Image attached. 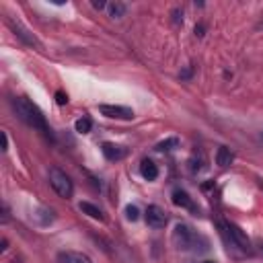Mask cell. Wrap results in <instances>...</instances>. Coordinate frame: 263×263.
Returning <instances> with one entry per match:
<instances>
[{
    "label": "cell",
    "instance_id": "obj_25",
    "mask_svg": "<svg viewBox=\"0 0 263 263\" xmlns=\"http://www.w3.org/2000/svg\"><path fill=\"white\" fill-rule=\"evenodd\" d=\"M206 263H212V261H206Z\"/></svg>",
    "mask_w": 263,
    "mask_h": 263
},
{
    "label": "cell",
    "instance_id": "obj_5",
    "mask_svg": "<svg viewBox=\"0 0 263 263\" xmlns=\"http://www.w3.org/2000/svg\"><path fill=\"white\" fill-rule=\"evenodd\" d=\"M144 218H146V224H148L150 228H165L167 222H169L165 210L159 208V206H148L146 212H144Z\"/></svg>",
    "mask_w": 263,
    "mask_h": 263
},
{
    "label": "cell",
    "instance_id": "obj_20",
    "mask_svg": "<svg viewBox=\"0 0 263 263\" xmlns=\"http://www.w3.org/2000/svg\"><path fill=\"white\" fill-rule=\"evenodd\" d=\"M93 9L95 11H103V9H107V5H105L103 0H93Z\"/></svg>",
    "mask_w": 263,
    "mask_h": 263
},
{
    "label": "cell",
    "instance_id": "obj_14",
    "mask_svg": "<svg viewBox=\"0 0 263 263\" xmlns=\"http://www.w3.org/2000/svg\"><path fill=\"white\" fill-rule=\"evenodd\" d=\"M107 11H109V17H113V19H122V17L126 15L128 7H126L124 3H120V0H115V3H109V5H107Z\"/></svg>",
    "mask_w": 263,
    "mask_h": 263
},
{
    "label": "cell",
    "instance_id": "obj_16",
    "mask_svg": "<svg viewBox=\"0 0 263 263\" xmlns=\"http://www.w3.org/2000/svg\"><path fill=\"white\" fill-rule=\"evenodd\" d=\"M177 146H179V140H177V138H169V140H165V142L156 144V150H159V152H169V150H173V148H177Z\"/></svg>",
    "mask_w": 263,
    "mask_h": 263
},
{
    "label": "cell",
    "instance_id": "obj_23",
    "mask_svg": "<svg viewBox=\"0 0 263 263\" xmlns=\"http://www.w3.org/2000/svg\"><path fill=\"white\" fill-rule=\"evenodd\" d=\"M189 76H191V68H189V70H185V72L181 74V78H189Z\"/></svg>",
    "mask_w": 263,
    "mask_h": 263
},
{
    "label": "cell",
    "instance_id": "obj_21",
    "mask_svg": "<svg viewBox=\"0 0 263 263\" xmlns=\"http://www.w3.org/2000/svg\"><path fill=\"white\" fill-rule=\"evenodd\" d=\"M3 150L5 152L9 150V136H7V132H3Z\"/></svg>",
    "mask_w": 263,
    "mask_h": 263
},
{
    "label": "cell",
    "instance_id": "obj_19",
    "mask_svg": "<svg viewBox=\"0 0 263 263\" xmlns=\"http://www.w3.org/2000/svg\"><path fill=\"white\" fill-rule=\"evenodd\" d=\"M56 99H58V105H66V103H68V97H66L62 91L56 93Z\"/></svg>",
    "mask_w": 263,
    "mask_h": 263
},
{
    "label": "cell",
    "instance_id": "obj_13",
    "mask_svg": "<svg viewBox=\"0 0 263 263\" xmlns=\"http://www.w3.org/2000/svg\"><path fill=\"white\" fill-rule=\"evenodd\" d=\"M78 208H80L82 214H86V216H91V218H95V220H105V216H103V212H101V208H97V206L91 203V201H80Z\"/></svg>",
    "mask_w": 263,
    "mask_h": 263
},
{
    "label": "cell",
    "instance_id": "obj_7",
    "mask_svg": "<svg viewBox=\"0 0 263 263\" xmlns=\"http://www.w3.org/2000/svg\"><path fill=\"white\" fill-rule=\"evenodd\" d=\"M7 23H9V27L13 29V33L23 41V43H27V45H31V47H41V43H39V39L29 31V29H25L19 21H15V19H7Z\"/></svg>",
    "mask_w": 263,
    "mask_h": 263
},
{
    "label": "cell",
    "instance_id": "obj_10",
    "mask_svg": "<svg viewBox=\"0 0 263 263\" xmlns=\"http://www.w3.org/2000/svg\"><path fill=\"white\" fill-rule=\"evenodd\" d=\"M173 203L179 206V208H185V210H195L193 199H191L189 193L183 191V189H175V191H173Z\"/></svg>",
    "mask_w": 263,
    "mask_h": 263
},
{
    "label": "cell",
    "instance_id": "obj_12",
    "mask_svg": "<svg viewBox=\"0 0 263 263\" xmlns=\"http://www.w3.org/2000/svg\"><path fill=\"white\" fill-rule=\"evenodd\" d=\"M140 175H142L144 179H148V181H154L156 177H159V167H156L150 159H144V161L140 163Z\"/></svg>",
    "mask_w": 263,
    "mask_h": 263
},
{
    "label": "cell",
    "instance_id": "obj_17",
    "mask_svg": "<svg viewBox=\"0 0 263 263\" xmlns=\"http://www.w3.org/2000/svg\"><path fill=\"white\" fill-rule=\"evenodd\" d=\"M189 169H191V173H199L203 169V156L201 154H199L197 161H195V156H191V159H189Z\"/></svg>",
    "mask_w": 263,
    "mask_h": 263
},
{
    "label": "cell",
    "instance_id": "obj_6",
    "mask_svg": "<svg viewBox=\"0 0 263 263\" xmlns=\"http://www.w3.org/2000/svg\"><path fill=\"white\" fill-rule=\"evenodd\" d=\"M99 111L109 120H134V111L124 105H99Z\"/></svg>",
    "mask_w": 263,
    "mask_h": 263
},
{
    "label": "cell",
    "instance_id": "obj_1",
    "mask_svg": "<svg viewBox=\"0 0 263 263\" xmlns=\"http://www.w3.org/2000/svg\"><path fill=\"white\" fill-rule=\"evenodd\" d=\"M13 109H15L17 118H19L23 124H27L29 128H33V130H37V132H41V134H45V136H51L43 111L37 107L33 101H29L27 97H15V99H13Z\"/></svg>",
    "mask_w": 263,
    "mask_h": 263
},
{
    "label": "cell",
    "instance_id": "obj_9",
    "mask_svg": "<svg viewBox=\"0 0 263 263\" xmlns=\"http://www.w3.org/2000/svg\"><path fill=\"white\" fill-rule=\"evenodd\" d=\"M56 259L58 263H93V259L80 251H60Z\"/></svg>",
    "mask_w": 263,
    "mask_h": 263
},
{
    "label": "cell",
    "instance_id": "obj_2",
    "mask_svg": "<svg viewBox=\"0 0 263 263\" xmlns=\"http://www.w3.org/2000/svg\"><path fill=\"white\" fill-rule=\"evenodd\" d=\"M171 241L175 245V249L179 251H191V253H206L210 249V243L203 235L195 232L189 224H177L173 235H171Z\"/></svg>",
    "mask_w": 263,
    "mask_h": 263
},
{
    "label": "cell",
    "instance_id": "obj_8",
    "mask_svg": "<svg viewBox=\"0 0 263 263\" xmlns=\"http://www.w3.org/2000/svg\"><path fill=\"white\" fill-rule=\"evenodd\" d=\"M101 152H103V156L107 161H122V159H126V154H128V150L124 146H118V144H111V142H105L101 146Z\"/></svg>",
    "mask_w": 263,
    "mask_h": 263
},
{
    "label": "cell",
    "instance_id": "obj_18",
    "mask_svg": "<svg viewBox=\"0 0 263 263\" xmlns=\"http://www.w3.org/2000/svg\"><path fill=\"white\" fill-rule=\"evenodd\" d=\"M126 218L132 220V222L138 220V218H140V210H138L136 206H128V208H126Z\"/></svg>",
    "mask_w": 263,
    "mask_h": 263
},
{
    "label": "cell",
    "instance_id": "obj_3",
    "mask_svg": "<svg viewBox=\"0 0 263 263\" xmlns=\"http://www.w3.org/2000/svg\"><path fill=\"white\" fill-rule=\"evenodd\" d=\"M218 228H220V235H222L224 243L228 245V249H237L241 253H251V241L243 232L241 226H237L235 222H228V220H218Z\"/></svg>",
    "mask_w": 263,
    "mask_h": 263
},
{
    "label": "cell",
    "instance_id": "obj_15",
    "mask_svg": "<svg viewBox=\"0 0 263 263\" xmlns=\"http://www.w3.org/2000/svg\"><path fill=\"white\" fill-rule=\"evenodd\" d=\"M91 128H93V122H91L89 118H80V120H76V124H74V130H76L78 134H89Z\"/></svg>",
    "mask_w": 263,
    "mask_h": 263
},
{
    "label": "cell",
    "instance_id": "obj_11",
    "mask_svg": "<svg viewBox=\"0 0 263 263\" xmlns=\"http://www.w3.org/2000/svg\"><path fill=\"white\" fill-rule=\"evenodd\" d=\"M232 161H235V154L230 152V148L220 146V148L216 150V165H218V167L226 169V167H230V165H232Z\"/></svg>",
    "mask_w": 263,
    "mask_h": 263
},
{
    "label": "cell",
    "instance_id": "obj_22",
    "mask_svg": "<svg viewBox=\"0 0 263 263\" xmlns=\"http://www.w3.org/2000/svg\"><path fill=\"white\" fill-rule=\"evenodd\" d=\"M3 222H9V208L5 206V216H3Z\"/></svg>",
    "mask_w": 263,
    "mask_h": 263
},
{
    "label": "cell",
    "instance_id": "obj_24",
    "mask_svg": "<svg viewBox=\"0 0 263 263\" xmlns=\"http://www.w3.org/2000/svg\"><path fill=\"white\" fill-rule=\"evenodd\" d=\"M261 140H263V132H261Z\"/></svg>",
    "mask_w": 263,
    "mask_h": 263
},
{
    "label": "cell",
    "instance_id": "obj_4",
    "mask_svg": "<svg viewBox=\"0 0 263 263\" xmlns=\"http://www.w3.org/2000/svg\"><path fill=\"white\" fill-rule=\"evenodd\" d=\"M49 185L54 187V191L60 195V197H64V199H70L72 197V193H74V183H72V179L64 173V171H60V169H49Z\"/></svg>",
    "mask_w": 263,
    "mask_h": 263
}]
</instances>
